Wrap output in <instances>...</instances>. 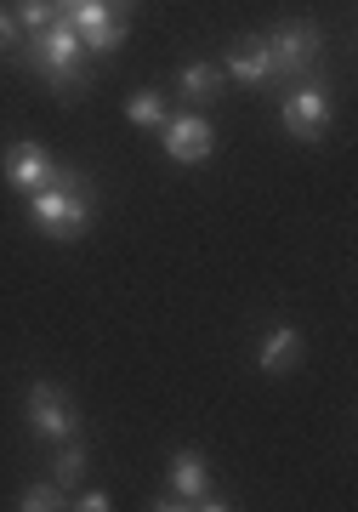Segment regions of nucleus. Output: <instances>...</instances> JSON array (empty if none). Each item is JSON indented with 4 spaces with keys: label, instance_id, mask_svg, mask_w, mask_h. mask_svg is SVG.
Listing matches in <instances>:
<instances>
[{
    "label": "nucleus",
    "instance_id": "obj_1",
    "mask_svg": "<svg viewBox=\"0 0 358 512\" xmlns=\"http://www.w3.org/2000/svg\"><path fill=\"white\" fill-rule=\"evenodd\" d=\"M18 63L23 69H35L52 92L74 97L80 86H86V46H80V35H74L69 23L57 18L52 29H40V35H29V46H18Z\"/></svg>",
    "mask_w": 358,
    "mask_h": 512
},
{
    "label": "nucleus",
    "instance_id": "obj_2",
    "mask_svg": "<svg viewBox=\"0 0 358 512\" xmlns=\"http://www.w3.org/2000/svg\"><path fill=\"white\" fill-rule=\"evenodd\" d=\"M80 183H86L80 171H63V165H57L52 183L40 188V194H29V217H35L40 234H52V239H80V234H86L91 194Z\"/></svg>",
    "mask_w": 358,
    "mask_h": 512
},
{
    "label": "nucleus",
    "instance_id": "obj_3",
    "mask_svg": "<svg viewBox=\"0 0 358 512\" xmlns=\"http://www.w3.org/2000/svg\"><path fill=\"white\" fill-rule=\"evenodd\" d=\"M268 40V63H273V80H313V69H319V57H324V35H319V23H307V18H290L279 23Z\"/></svg>",
    "mask_w": 358,
    "mask_h": 512
},
{
    "label": "nucleus",
    "instance_id": "obj_4",
    "mask_svg": "<svg viewBox=\"0 0 358 512\" xmlns=\"http://www.w3.org/2000/svg\"><path fill=\"white\" fill-rule=\"evenodd\" d=\"M57 18L80 35L86 52H114V46L126 40V12H120V6H108V0H80V6L57 12Z\"/></svg>",
    "mask_w": 358,
    "mask_h": 512
},
{
    "label": "nucleus",
    "instance_id": "obj_5",
    "mask_svg": "<svg viewBox=\"0 0 358 512\" xmlns=\"http://www.w3.org/2000/svg\"><path fill=\"white\" fill-rule=\"evenodd\" d=\"M29 427H35L40 439H74L80 433V410L69 404V393L63 387H52V382H35L29 387Z\"/></svg>",
    "mask_w": 358,
    "mask_h": 512
},
{
    "label": "nucleus",
    "instance_id": "obj_6",
    "mask_svg": "<svg viewBox=\"0 0 358 512\" xmlns=\"http://www.w3.org/2000/svg\"><path fill=\"white\" fill-rule=\"evenodd\" d=\"M279 126H285L290 137H302V143H313V137L330 126V97H324V80H302V86L279 103Z\"/></svg>",
    "mask_w": 358,
    "mask_h": 512
},
{
    "label": "nucleus",
    "instance_id": "obj_7",
    "mask_svg": "<svg viewBox=\"0 0 358 512\" xmlns=\"http://www.w3.org/2000/svg\"><path fill=\"white\" fill-rule=\"evenodd\" d=\"M165 154L177 165H205L211 160V148H216V131L205 114H165Z\"/></svg>",
    "mask_w": 358,
    "mask_h": 512
},
{
    "label": "nucleus",
    "instance_id": "obj_8",
    "mask_svg": "<svg viewBox=\"0 0 358 512\" xmlns=\"http://www.w3.org/2000/svg\"><path fill=\"white\" fill-rule=\"evenodd\" d=\"M0 171H6V183L18 188V194H40V188L52 183V154L40 143H12L6 148V160H0Z\"/></svg>",
    "mask_w": 358,
    "mask_h": 512
},
{
    "label": "nucleus",
    "instance_id": "obj_9",
    "mask_svg": "<svg viewBox=\"0 0 358 512\" xmlns=\"http://www.w3.org/2000/svg\"><path fill=\"white\" fill-rule=\"evenodd\" d=\"M228 74L239 80V86H268V80H273L268 40H262V35H245V40H233V52H228Z\"/></svg>",
    "mask_w": 358,
    "mask_h": 512
},
{
    "label": "nucleus",
    "instance_id": "obj_10",
    "mask_svg": "<svg viewBox=\"0 0 358 512\" xmlns=\"http://www.w3.org/2000/svg\"><path fill=\"white\" fill-rule=\"evenodd\" d=\"M296 359H302V336H296L290 325L268 330V342H262V353H256L262 376H285V370H296Z\"/></svg>",
    "mask_w": 358,
    "mask_h": 512
},
{
    "label": "nucleus",
    "instance_id": "obj_11",
    "mask_svg": "<svg viewBox=\"0 0 358 512\" xmlns=\"http://www.w3.org/2000/svg\"><path fill=\"white\" fill-rule=\"evenodd\" d=\"M177 86H182V97H188L194 109H205V103H216V97H222V86H228V74H222V69H211V63H188V69L177 74Z\"/></svg>",
    "mask_w": 358,
    "mask_h": 512
},
{
    "label": "nucleus",
    "instance_id": "obj_12",
    "mask_svg": "<svg viewBox=\"0 0 358 512\" xmlns=\"http://www.w3.org/2000/svg\"><path fill=\"white\" fill-rule=\"evenodd\" d=\"M205 490H211V484H205V461H199L194 450H177V461H171V495H182V501L194 507Z\"/></svg>",
    "mask_w": 358,
    "mask_h": 512
},
{
    "label": "nucleus",
    "instance_id": "obj_13",
    "mask_svg": "<svg viewBox=\"0 0 358 512\" xmlns=\"http://www.w3.org/2000/svg\"><path fill=\"white\" fill-rule=\"evenodd\" d=\"M126 120H131V126H143V131L165 126V103H160V92H137V97L126 103Z\"/></svg>",
    "mask_w": 358,
    "mask_h": 512
},
{
    "label": "nucleus",
    "instance_id": "obj_14",
    "mask_svg": "<svg viewBox=\"0 0 358 512\" xmlns=\"http://www.w3.org/2000/svg\"><path fill=\"white\" fill-rule=\"evenodd\" d=\"M18 23L29 29V35H40V29H52L57 23V6L52 0H18Z\"/></svg>",
    "mask_w": 358,
    "mask_h": 512
},
{
    "label": "nucleus",
    "instance_id": "obj_15",
    "mask_svg": "<svg viewBox=\"0 0 358 512\" xmlns=\"http://www.w3.org/2000/svg\"><path fill=\"white\" fill-rule=\"evenodd\" d=\"M80 473H86V450H80L74 439H63V450H57V467H52V478H57V484H74Z\"/></svg>",
    "mask_w": 358,
    "mask_h": 512
},
{
    "label": "nucleus",
    "instance_id": "obj_16",
    "mask_svg": "<svg viewBox=\"0 0 358 512\" xmlns=\"http://www.w3.org/2000/svg\"><path fill=\"white\" fill-rule=\"evenodd\" d=\"M23 512H52V507H63V484H29V490H23V501H18Z\"/></svg>",
    "mask_w": 358,
    "mask_h": 512
},
{
    "label": "nucleus",
    "instance_id": "obj_17",
    "mask_svg": "<svg viewBox=\"0 0 358 512\" xmlns=\"http://www.w3.org/2000/svg\"><path fill=\"white\" fill-rule=\"evenodd\" d=\"M74 507H80V512H108V507H114V501H108L103 490H86V495H80V501H74Z\"/></svg>",
    "mask_w": 358,
    "mask_h": 512
},
{
    "label": "nucleus",
    "instance_id": "obj_18",
    "mask_svg": "<svg viewBox=\"0 0 358 512\" xmlns=\"http://www.w3.org/2000/svg\"><path fill=\"white\" fill-rule=\"evenodd\" d=\"M6 46H18V18H12V12H0V52H6Z\"/></svg>",
    "mask_w": 358,
    "mask_h": 512
},
{
    "label": "nucleus",
    "instance_id": "obj_19",
    "mask_svg": "<svg viewBox=\"0 0 358 512\" xmlns=\"http://www.w3.org/2000/svg\"><path fill=\"white\" fill-rule=\"evenodd\" d=\"M52 6H63V12H69V6H80V0H52Z\"/></svg>",
    "mask_w": 358,
    "mask_h": 512
},
{
    "label": "nucleus",
    "instance_id": "obj_20",
    "mask_svg": "<svg viewBox=\"0 0 358 512\" xmlns=\"http://www.w3.org/2000/svg\"><path fill=\"white\" fill-rule=\"evenodd\" d=\"M108 6H120V12H126V6H131V0H108Z\"/></svg>",
    "mask_w": 358,
    "mask_h": 512
}]
</instances>
